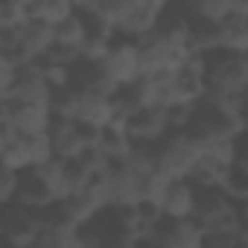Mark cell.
Listing matches in <instances>:
<instances>
[{"instance_id": "6da1fadb", "label": "cell", "mask_w": 248, "mask_h": 248, "mask_svg": "<svg viewBox=\"0 0 248 248\" xmlns=\"http://www.w3.org/2000/svg\"><path fill=\"white\" fill-rule=\"evenodd\" d=\"M184 132L190 135V140L202 152H210L219 146H231L242 129H239V117H236L233 105L213 99V96H204L193 105V117H190Z\"/></svg>"}, {"instance_id": "7a4b0ae2", "label": "cell", "mask_w": 248, "mask_h": 248, "mask_svg": "<svg viewBox=\"0 0 248 248\" xmlns=\"http://www.w3.org/2000/svg\"><path fill=\"white\" fill-rule=\"evenodd\" d=\"M199 62H202V73H204V85H207L204 96H213V99H222V102L239 108V93L248 85L242 53L231 50V47H216V50L199 56Z\"/></svg>"}, {"instance_id": "3957f363", "label": "cell", "mask_w": 248, "mask_h": 248, "mask_svg": "<svg viewBox=\"0 0 248 248\" xmlns=\"http://www.w3.org/2000/svg\"><path fill=\"white\" fill-rule=\"evenodd\" d=\"M135 146L146 155L152 170L164 178H187L190 167L202 155V149L190 140L187 132H167L155 143H135Z\"/></svg>"}, {"instance_id": "277c9868", "label": "cell", "mask_w": 248, "mask_h": 248, "mask_svg": "<svg viewBox=\"0 0 248 248\" xmlns=\"http://www.w3.org/2000/svg\"><path fill=\"white\" fill-rule=\"evenodd\" d=\"M0 158H3V167L30 170V167H38V164L50 161L53 146H50L47 132L27 135V132H18L12 126H0Z\"/></svg>"}, {"instance_id": "5b68a950", "label": "cell", "mask_w": 248, "mask_h": 248, "mask_svg": "<svg viewBox=\"0 0 248 248\" xmlns=\"http://www.w3.org/2000/svg\"><path fill=\"white\" fill-rule=\"evenodd\" d=\"M64 82L76 93H85V96H111L117 91V85H120L111 64L105 62V56H88V53L79 56L67 67Z\"/></svg>"}, {"instance_id": "8992f818", "label": "cell", "mask_w": 248, "mask_h": 248, "mask_svg": "<svg viewBox=\"0 0 248 248\" xmlns=\"http://www.w3.org/2000/svg\"><path fill=\"white\" fill-rule=\"evenodd\" d=\"M0 126H12L27 135H41L50 129V102L47 99H0Z\"/></svg>"}, {"instance_id": "52a82bcc", "label": "cell", "mask_w": 248, "mask_h": 248, "mask_svg": "<svg viewBox=\"0 0 248 248\" xmlns=\"http://www.w3.org/2000/svg\"><path fill=\"white\" fill-rule=\"evenodd\" d=\"M233 210L236 204L228 199L222 187H196L193 199V219L202 225V231H219V228H233Z\"/></svg>"}, {"instance_id": "ba28073f", "label": "cell", "mask_w": 248, "mask_h": 248, "mask_svg": "<svg viewBox=\"0 0 248 248\" xmlns=\"http://www.w3.org/2000/svg\"><path fill=\"white\" fill-rule=\"evenodd\" d=\"M146 239L158 248H204V231L193 216H161Z\"/></svg>"}, {"instance_id": "9c48e42d", "label": "cell", "mask_w": 248, "mask_h": 248, "mask_svg": "<svg viewBox=\"0 0 248 248\" xmlns=\"http://www.w3.org/2000/svg\"><path fill=\"white\" fill-rule=\"evenodd\" d=\"M123 129H126L132 143H155L170 132V120H167V108L158 102L143 105L140 111L129 114L123 120Z\"/></svg>"}, {"instance_id": "30bf717a", "label": "cell", "mask_w": 248, "mask_h": 248, "mask_svg": "<svg viewBox=\"0 0 248 248\" xmlns=\"http://www.w3.org/2000/svg\"><path fill=\"white\" fill-rule=\"evenodd\" d=\"M0 231H3V242H15V245H32V239L41 231V210L24 207V204H3L0 213Z\"/></svg>"}, {"instance_id": "8fae6325", "label": "cell", "mask_w": 248, "mask_h": 248, "mask_svg": "<svg viewBox=\"0 0 248 248\" xmlns=\"http://www.w3.org/2000/svg\"><path fill=\"white\" fill-rule=\"evenodd\" d=\"M108 102H111V111H114V123H123L129 114H135V111H140L143 105L155 102V99H152L149 79L140 73V76H135V79H129V82H120L117 91L108 96Z\"/></svg>"}, {"instance_id": "7c38bea8", "label": "cell", "mask_w": 248, "mask_h": 248, "mask_svg": "<svg viewBox=\"0 0 248 248\" xmlns=\"http://www.w3.org/2000/svg\"><path fill=\"white\" fill-rule=\"evenodd\" d=\"M105 62L111 64L117 82H129L135 76H140V59H138V38L114 32L111 44L105 47Z\"/></svg>"}, {"instance_id": "4fadbf2b", "label": "cell", "mask_w": 248, "mask_h": 248, "mask_svg": "<svg viewBox=\"0 0 248 248\" xmlns=\"http://www.w3.org/2000/svg\"><path fill=\"white\" fill-rule=\"evenodd\" d=\"M184 47L190 56H204L216 47H225V32H222V24L213 21V18H204L196 12V3H193V18L187 24V38H184Z\"/></svg>"}, {"instance_id": "5bb4252c", "label": "cell", "mask_w": 248, "mask_h": 248, "mask_svg": "<svg viewBox=\"0 0 248 248\" xmlns=\"http://www.w3.org/2000/svg\"><path fill=\"white\" fill-rule=\"evenodd\" d=\"M172 88H175V99L178 102L196 105L199 99H204L207 85H204V73H202L199 56H187L178 67H172Z\"/></svg>"}, {"instance_id": "9a60e30c", "label": "cell", "mask_w": 248, "mask_h": 248, "mask_svg": "<svg viewBox=\"0 0 248 248\" xmlns=\"http://www.w3.org/2000/svg\"><path fill=\"white\" fill-rule=\"evenodd\" d=\"M76 15H79V21H82V32H85L82 50H85L88 56H102L117 30H114L105 18H99L88 3H76Z\"/></svg>"}, {"instance_id": "2e32d148", "label": "cell", "mask_w": 248, "mask_h": 248, "mask_svg": "<svg viewBox=\"0 0 248 248\" xmlns=\"http://www.w3.org/2000/svg\"><path fill=\"white\" fill-rule=\"evenodd\" d=\"M50 146H53V158H79L85 152V143L79 138V123L70 117H59L53 114L50 120V129H47Z\"/></svg>"}, {"instance_id": "e0dca14e", "label": "cell", "mask_w": 248, "mask_h": 248, "mask_svg": "<svg viewBox=\"0 0 248 248\" xmlns=\"http://www.w3.org/2000/svg\"><path fill=\"white\" fill-rule=\"evenodd\" d=\"M50 82L47 76H41L32 64H24L15 70V79L9 82V88L0 91V99H47L50 96Z\"/></svg>"}, {"instance_id": "ac0fdd59", "label": "cell", "mask_w": 248, "mask_h": 248, "mask_svg": "<svg viewBox=\"0 0 248 248\" xmlns=\"http://www.w3.org/2000/svg\"><path fill=\"white\" fill-rule=\"evenodd\" d=\"M193 199H196V187L187 178H167L158 193V204L164 216H193Z\"/></svg>"}, {"instance_id": "d6986e66", "label": "cell", "mask_w": 248, "mask_h": 248, "mask_svg": "<svg viewBox=\"0 0 248 248\" xmlns=\"http://www.w3.org/2000/svg\"><path fill=\"white\" fill-rule=\"evenodd\" d=\"M161 9H164V3H149V0H132V9H129L126 21L120 24V30H117V32L132 35V38H140V35L152 32V30L158 27Z\"/></svg>"}, {"instance_id": "ffe728a7", "label": "cell", "mask_w": 248, "mask_h": 248, "mask_svg": "<svg viewBox=\"0 0 248 248\" xmlns=\"http://www.w3.org/2000/svg\"><path fill=\"white\" fill-rule=\"evenodd\" d=\"M225 32V47L231 50H248V3L233 0L231 12L219 21Z\"/></svg>"}, {"instance_id": "44dd1931", "label": "cell", "mask_w": 248, "mask_h": 248, "mask_svg": "<svg viewBox=\"0 0 248 248\" xmlns=\"http://www.w3.org/2000/svg\"><path fill=\"white\" fill-rule=\"evenodd\" d=\"M96 149L105 158H126L132 152V140H129L126 129H123V123H108V126H102Z\"/></svg>"}, {"instance_id": "7402d4cb", "label": "cell", "mask_w": 248, "mask_h": 248, "mask_svg": "<svg viewBox=\"0 0 248 248\" xmlns=\"http://www.w3.org/2000/svg\"><path fill=\"white\" fill-rule=\"evenodd\" d=\"M73 9H76V3H67V0H27V15L38 18V21H44L50 27L70 18Z\"/></svg>"}, {"instance_id": "603a6c76", "label": "cell", "mask_w": 248, "mask_h": 248, "mask_svg": "<svg viewBox=\"0 0 248 248\" xmlns=\"http://www.w3.org/2000/svg\"><path fill=\"white\" fill-rule=\"evenodd\" d=\"M30 248H76V228L47 225V222H44Z\"/></svg>"}, {"instance_id": "cb8c5ba5", "label": "cell", "mask_w": 248, "mask_h": 248, "mask_svg": "<svg viewBox=\"0 0 248 248\" xmlns=\"http://www.w3.org/2000/svg\"><path fill=\"white\" fill-rule=\"evenodd\" d=\"M99 18H105L114 30H120V24L126 21L129 9H132V0H91L88 3Z\"/></svg>"}, {"instance_id": "d4e9b609", "label": "cell", "mask_w": 248, "mask_h": 248, "mask_svg": "<svg viewBox=\"0 0 248 248\" xmlns=\"http://www.w3.org/2000/svg\"><path fill=\"white\" fill-rule=\"evenodd\" d=\"M222 190L228 193V199L233 204H248V170H239L231 164V170L222 181Z\"/></svg>"}, {"instance_id": "484cf974", "label": "cell", "mask_w": 248, "mask_h": 248, "mask_svg": "<svg viewBox=\"0 0 248 248\" xmlns=\"http://www.w3.org/2000/svg\"><path fill=\"white\" fill-rule=\"evenodd\" d=\"M53 41H59V44H70V47H82L85 32H82V21H79L76 9H73L70 18H64L62 24L53 27Z\"/></svg>"}, {"instance_id": "4316f807", "label": "cell", "mask_w": 248, "mask_h": 248, "mask_svg": "<svg viewBox=\"0 0 248 248\" xmlns=\"http://www.w3.org/2000/svg\"><path fill=\"white\" fill-rule=\"evenodd\" d=\"M27 21V0H3L0 3V30H15Z\"/></svg>"}, {"instance_id": "83f0119b", "label": "cell", "mask_w": 248, "mask_h": 248, "mask_svg": "<svg viewBox=\"0 0 248 248\" xmlns=\"http://www.w3.org/2000/svg\"><path fill=\"white\" fill-rule=\"evenodd\" d=\"M18 184H21V170L3 167V175H0V204H12L15 202Z\"/></svg>"}, {"instance_id": "f1b7e54d", "label": "cell", "mask_w": 248, "mask_h": 248, "mask_svg": "<svg viewBox=\"0 0 248 248\" xmlns=\"http://www.w3.org/2000/svg\"><path fill=\"white\" fill-rule=\"evenodd\" d=\"M231 164L239 167V170H248V135L239 132L233 138V146H231Z\"/></svg>"}, {"instance_id": "f546056e", "label": "cell", "mask_w": 248, "mask_h": 248, "mask_svg": "<svg viewBox=\"0 0 248 248\" xmlns=\"http://www.w3.org/2000/svg\"><path fill=\"white\" fill-rule=\"evenodd\" d=\"M236 117H239V129L248 135V102H239V108H236Z\"/></svg>"}, {"instance_id": "4dcf8cb0", "label": "cell", "mask_w": 248, "mask_h": 248, "mask_svg": "<svg viewBox=\"0 0 248 248\" xmlns=\"http://www.w3.org/2000/svg\"><path fill=\"white\" fill-rule=\"evenodd\" d=\"M239 102H248V85L242 88V93H239Z\"/></svg>"}, {"instance_id": "1f68e13d", "label": "cell", "mask_w": 248, "mask_h": 248, "mask_svg": "<svg viewBox=\"0 0 248 248\" xmlns=\"http://www.w3.org/2000/svg\"><path fill=\"white\" fill-rule=\"evenodd\" d=\"M242 53V64H245V73H248V50H239Z\"/></svg>"}, {"instance_id": "d6a6232c", "label": "cell", "mask_w": 248, "mask_h": 248, "mask_svg": "<svg viewBox=\"0 0 248 248\" xmlns=\"http://www.w3.org/2000/svg\"><path fill=\"white\" fill-rule=\"evenodd\" d=\"M3 248H27V245H15V242H3Z\"/></svg>"}]
</instances>
